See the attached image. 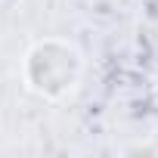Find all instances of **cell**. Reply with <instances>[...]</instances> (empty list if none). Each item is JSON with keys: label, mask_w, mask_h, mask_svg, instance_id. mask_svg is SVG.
<instances>
[{"label": "cell", "mask_w": 158, "mask_h": 158, "mask_svg": "<svg viewBox=\"0 0 158 158\" xmlns=\"http://www.w3.org/2000/svg\"><path fill=\"white\" fill-rule=\"evenodd\" d=\"M84 74V56L71 40L44 37L37 40L22 59V81L31 93L44 99L68 96Z\"/></svg>", "instance_id": "1"}]
</instances>
